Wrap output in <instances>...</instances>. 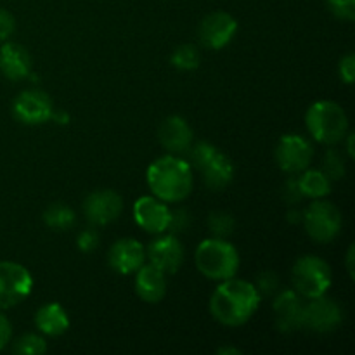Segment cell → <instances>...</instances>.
<instances>
[{"label":"cell","instance_id":"cell-4","mask_svg":"<svg viewBox=\"0 0 355 355\" xmlns=\"http://www.w3.org/2000/svg\"><path fill=\"white\" fill-rule=\"evenodd\" d=\"M198 270L211 281L231 279L239 270V253L224 238H208L198 245L194 253Z\"/></svg>","mask_w":355,"mask_h":355},{"label":"cell","instance_id":"cell-9","mask_svg":"<svg viewBox=\"0 0 355 355\" xmlns=\"http://www.w3.org/2000/svg\"><path fill=\"white\" fill-rule=\"evenodd\" d=\"M274 156H276L277 166L284 173L297 175V173L304 172L305 168L311 166L314 149L304 135L288 134L279 139Z\"/></svg>","mask_w":355,"mask_h":355},{"label":"cell","instance_id":"cell-10","mask_svg":"<svg viewBox=\"0 0 355 355\" xmlns=\"http://www.w3.org/2000/svg\"><path fill=\"white\" fill-rule=\"evenodd\" d=\"M342 307L335 300L322 295V297L311 298L307 304H304L302 328L314 333H329L335 331L342 324Z\"/></svg>","mask_w":355,"mask_h":355},{"label":"cell","instance_id":"cell-24","mask_svg":"<svg viewBox=\"0 0 355 355\" xmlns=\"http://www.w3.org/2000/svg\"><path fill=\"white\" fill-rule=\"evenodd\" d=\"M201 61V54L198 51V47L191 44L179 45L175 51L172 52V58H170V62H172L173 68L180 69V71H194L198 69Z\"/></svg>","mask_w":355,"mask_h":355},{"label":"cell","instance_id":"cell-15","mask_svg":"<svg viewBox=\"0 0 355 355\" xmlns=\"http://www.w3.org/2000/svg\"><path fill=\"white\" fill-rule=\"evenodd\" d=\"M149 263L162 269L165 274H175L184 263V246L173 234H159L146 250Z\"/></svg>","mask_w":355,"mask_h":355},{"label":"cell","instance_id":"cell-3","mask_svg":"<svg viewBox=\"0 0 355 355\" xmlns=\"http://www.w3.org/2000/svg\"><path fill=\"white\" fill-rule=\"evenodd\" d=\"M307 130L319 144L335 146L345 141L349 134V118L345 110L335 101H315L305 114Z\"/></svg>","mask_w":355,"mask_h":355},{"label":"cell","instance_id":"cell-12","mask_svg":"<svg viewBox=\"0 0 355 355\" xmlns=\"http://www.w3.org/2000/svg\"><path fill=\"white\" fill-rule=\"evenodd\" d=\"M238 33V21L229 12H211L205 17L198 28V37L203 47L211 51L224 49Z\"/></svg>","mask_w":355,"mask_h":355},{"label":"cell","instance_id":"cell-6","mask_svg":"<svg viewBox=\"0 0 355 355\" xmlns=\"http://www.w3.org/2000/svg\"><path fill=\"white\" fill-rule=\"evenodd\" d=\"M291 281L302 298L322 297L331 288V267L315 255L300 257L291 269Z\"/></svg>","mask_w":355,"mask_h":355},{"label":"cell","instance_id":"cell-19","mask_svg":"<svg viewBox=\"0 0 355 355\" xmlns=\"http://www.w3.org/2000/svg\"><path fill=\"white\" fill-rule=\"evenodd\" d=\"M135 291L146 304H158L166 295V274L153 263H144L135 272Z\"/></svg>","mask_w":355,"mask_h":355},{"label":"cell","instance_id":"cell-27","mask_svg":"<svg viewBox=\"0 0 355 355\" xmlns=\"http://www.w3.org/2000/svg\"><path fill=\"white\" fill-rule=\"evenodd\" d=\"M208 225H210V231L215 238H225L234 229V218H232V215L225 214V211H215V214L210 215Z\"/></svg>","mask_w":355,"mask_h":355},{"label":"cell","instance_id":"cell-23","mask_svg":"<svg viewBox=\"0 0 355 355\" xmlns=\"http://www.w3.org/2000/svg\"><path fill=\"white\" fill-rule=\"evenodd\" d=\"M44 222L47 227L55 231H68L75 225V211L62 203H54L44 211Z\"/></svg>","mask_w":355,"mask_h":355},{"label":"cell","instance_id":"cell-33","mask_svg":"<svg viewBox=\"0 0 355 355\" xmlns=\"http://www.w3.org/2000/svg\"><path fill=\"white\" fill-rule=\"evenodd\" d=\"M12 338V326L3 314H0V350L6 349Z\"/></svg>","mask_w":355,"mask_h":355},{"label":"cell","instance_id":"cell-5","mask_svg":"<svg viewBox=\"0 0 355 355\" xmlns=\"http://www.w3.org/2000/svg\"><path fill=\"white\" fill-rule=\"evenodd\" d=\"M193 165L201 173L205 186L211 191H222L232 182L234 165L225 153L210 142H198L189 149Z\"/></svg>","mask_w":355,"mask_h":355},{"label":"cell","instance_id":"cell-7","mask_svg":"<svg viewBox=\"0 0 355 355\" xmlns=\"http://www.w3.org/2000/svg\"><path fill=\"white\" fill-rule=\"evenodd\" d=\"M305 231L314 241L331 243L342 231V214L326 200H314L302 214Z\"/></svg>","mask_w":355,"mask_h":355},{"label":"cell","instance_id":"cell-11","mask_svg":"<svg viewBox=\"0 0 355 355\" xmlns=\"http://www.w3.org/2000/svg\"><path fill=\"white\" fill-rule=\"evenodd\" d=\"M54 113L52 99L38 89H28L21 92L12 103V114L24 125H42L49 121Z\"/></svg>","mask_w":355,"mask_h":355},{"label":"cell","instance_id":"cell-2","mask_svg":"<svg viewBox=\"0 0 355 355\" xmlns=\"http://www.w3.org/2000/svg\"><path fill=\"white\" fill-rule=\"evenodd\" d=\"M146 180L153 196L165 203H180L193 191V166L180 156L168 153L149 165Z\"/></svg>","mask_w":355,"mask_h":355},{"label":"cell","instance_id":"cell-13","mask_svg":"<svg viewBox=\"0 0 355 355\" xmlns=\"http://www.w3.org/2000/svg\"><path fill=\"white\" fill-rule=\"evenodd\" d=\"M134 218L149 234H163L170 229L172 210L156 196H141L134 203Z\"/></svg>","mask_w":355,"mask_h":355},{"label":"cell","instance_id":"cell-28","mask_svg":"<svg viewBox=\"0 0 355 355\" xmlns=\"http://www.w3.org/2000/svg\"><path fill=\"white\" fill-rule=\"evenodd\" d=\"M329 12L343 21L355 19V0H326Z\"/></svg>","mask_w":355,"mask_h":355},{"label":"cell","instance_id":"cell-22","mask_svg":"<svg viewBox=\"0 0 355 355\" xmlns=\"http://www.w3.org/2000/svg\"><path fill=\"white\" fill-rule=\"evenodd\" d=\"M300 173L302 175L298 177L297 182L302 196L311 198V200H321V198L328 196L331 191V180L322 170L305 168Z\"/></svg>","mask_w":355,"mask_h":355},{"label":"cell","instance_id":"cell-14","mask_svg":"<svg viewBox=\"0 0 355 355\" xmlns=\"http://www.w3.org/2000/svg\"><path fill=\"white\" fill-rule=\"evenodd\" d=\"M123 210V200L111 189L94 191L83 201V214L92 225H107L116 220Z\"/></svg>","mask_w":355,"mask_h":355},{"label":"cell","instance_id":"cell-35","mask_svg":"<svg viewBox=\"0 0 355 355\" xmlns=\"http://www.w3.org/2000/svg\"><path fill=\"white\" fill-rule=\"evenodd\" d=\"M347 270H349V276L354 279V246H350L349 252H347Z\"/></svg>","mask_w":355,"mask_h":355},{"label":"cell","instance_id":"cell-20","mask_svg":"<svg viewBox=\"0 0 355 355\" xmlns=\"http://www.w3.org/2000/svg\"><path fill=\"white\" fill-rule=\"evenodd\" d=\"M0 71L12 82L28 78L31 73V58L26 49L16 42H6L0 49Z\"/></svg>","mask_w":355,"mask_h":355},{"label":"cell","instance_id":"cell-21","mask_svg":"<svg viewBox=\"0 0 355 355\" xmlns=\"http://www.w3.org/2000/svg\"><path fill=\"white\" fill-rule=\"evenodd\" d=\"M35 326L42 335L61 336L69 328V315L66 309L58 302L42 305L35 314Z\"/></svg>","mask_w":355,"mask_h":355},{"label":"cell","instance_id":"cell-26","mask_svg":"<svg viewBox=\"0 0 355 355\" xmlns=\"http://www.w3.org/2000/svg\"><path fill=\"white\" fill-rule=\"evenodd\" d=\"M322 172L329 177V180H338L345 175V159L336 149H329L324 155Z\"/></svg>","mask_w":355,"mask_h":355},{"label":"cell","instance_id":"cell-34","mask_svg":"<svg viewBox=\"0 0 355 355\" xmlns=\"http://www.w3.org/2000/svg\"><path fill=\"white\" fill-rule=\"evenodd\" d=\"M284 198H286V201H290L291 205L297 203L298 200H302V198H304L300 193V187H298L297 179L288 180L286 187H284Z\"/></svg>","mask_w":355,"mask_h":355},{"label":"cell","instance_id":"cell-32","mask_svg":"<svg viewBox=\"0 0 355 355\" xmlns=\"http://www.w3.org/2000/svg\"><path fill=\"white\" fill-rule=\"evenodd\" d=\"M16 30V19L6 9H0V42H6Z\"/></svg>","mask_w":355,"mask_h":355},{"label":"cell","instance_id":"cell-37","mask_svg":"<svg viewBox=\"0 0 355 355\" xmlns=\"http://www.w3.org/2000/svg\"><path fill=\"white\" fill-rule=\"evenodd\" d=\"M217 352L220 354V355H229V354H236V355H239V354H241V352H239V350L232 349V347H225V349H218Z\"/></svg>","mask_w":355,"mask_h":355},{"label":"cell","instance_id":"cell-18","mask_svg":"<svg viewBox=\"0 0 355 355\" xmlns=\"http://www.w3.org/2000/svg\"><path fill=\"white\" fill-rule=\"evenodd\" d=\"M276 326L283 333L297 331L302 328V311H304V302L302 297L295 290L281 291L272 304Z\"/></svg>","mask_w":355,"mask_h":355},{"label":"cell","instance_id":"cell-1","mask_svg":"<svg viewBox=\"0 0 355 355\" xmlns=\"http://www.w3.org/2000/svg\"><path fill=\"white\" fill-rule=\"evenodd\" d=\"M260 305V293L255 284L243 279L220 281L210 297L211 318L222 326L238 328L246 324Z\"/></svg>","mask_w":355,"mask_h":355},{"label":"cell","instance_id":"cell-31","mask_svg":"<svg viewBox=\"0 0 355 355\" xmlns=\"http://www.w3.org/2000/svg\"><path fill=\"white\" fill-rule=\"evenodd\" d=\"M76 246H78V250H82L83 253L94 252V250L99 246V234H97L96 231H92V229H85V231L80 232L78 238H76Z\"/></svg>","mask_w":355,"mask_h":355},{"label":"cell","instance_id":"cell-25","mask_svg":"<svg viewBox=\"0 0 355 355\" xmlns=\"http://www.w3.org/2000/svg\"><path fill=\"white\" fill-rule=\"evenodd\" d=\"M12 350L16 354L42 355L47 352V342H45L44 336L37 335V333H26L14 342Z\"/></svg>","mask_w":355,"mask_h":355},{"label":"cell","instance_id":"cell-36","mask_svg":"<svg viewBox=\"0 0 355 355\" xmlns=\"http://www.w3.org/2000/svg\"><path fill=\"white\" fill-rule=\"evenodd\" d=\"M347 151H349L350 158H354V134H347Z\"/></svg>","mask_w":355,"mask_h":355},{"label":"cell","instance_id":"cell-17","mask_svg":"<svg viewBox=\"0 0 355 355\" xmlns=\"http://www.w3.org/2000/svg\"><path fill=\"white\" fill-rule=\"evenodd\" d=\"M158 139L170 155H182L193 148V128L182 116L172 114L159 125Z\"/></svg>","mask_w":355,"mask_h":355},{"label":"cell","instance_id":"cell-30","mask_svg":"<svg viewBox=\"0 0 355 355\" xmlns=\"http://www.w3.org/2000/svg\"><path fill=\"white\" fill-rule=\"evenodd\" d=\"M338 75L340 80L347 85H352L355 80V55L354 54H347L340 59L338 64Z\"/></svg>","mask_w":355,"mask_h":355},{"label":"cell","instance_id":"cell-29","mask_svg":"<svg viewBox=\"0 0 355 355\" xmlns=\"http://www.w3.org/2000/svg\"><path fill=\"white\" fill-rule=\"evenodd\" d=\"M277 286H279V279H277V276L274 272H270V270H266V272L260 274L259 277H257V291L260 293V297H269V295H272L274 291L277 290Z\"/></svg>","mask_w":355,"mask_h":355},{"label":"cell","instance_id":"cell-16","mask_svg":"<svg viewBox=\"0 0 355 355\" xmlns=\"http://www.w3.org/2000/svg\"><path fill=\"white\" fill-rule=\"evenodd\" d=\"M107 262L114 272L128 276L141 269L146 263V248L134 238H123L113 243L107 253Z\"/></svg>","mask_w":355,"mask_h":355},{"label":"cell","instance_id":"cell-8","mask_svg":"<svg viewBox=\"0 0 355 355\" xmlns=\"http://www.w3.org/2000/svg\"><path fill=\"white\" fill-rule=\"evenodd\" d=\"M33 290L30 270L16 262H0V309L21 304Z\"/></svg>","mask_w":355,"mask_h":355}]
</instances>
